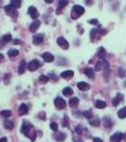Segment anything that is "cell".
Instances as JSON below:
<instances>
[{
    "label": "cell",
    "instance_id": "obj_6",
    "mask_svg": "<svg viewBox=\"0 0 126 142\" xmlns=\"http://www.w3.org/2000/svg\"><path fill=\"white\" fill-rule=\"evenodd\" d=\"M31 129H32L31 124L28 123L27 121H24V123H23V125H22V127H21V133H25L27 136L29 137V132H30Z\"/></svg>",
    "mask_w": 126,
    "mask_h": 142
},
{
    "label": "cell",
    "instance_id": "obj_30",
    "mask_svg": "<svg viewBox=\"0 0 126 142\" xmlns=\"http://www.w3.org/2000/svg\"><path fill=\"white\" fill-rule=\"evenodd\" d=\"M13 40V37H12V35L11 34H6L3 36V38H2V42H4V43H8V42H11Z\"/></svg>",
    "mask_w": 126,
    "mask_h": 142
},
{
    "label": "cell",
    "instance_id": "obj_36",
    "mask_svg": "<svg viewBox=\"0 0 126 142\" xmlns=\"http://www.w3.org/2000/svg\"><path fill=\"white\" fill-rule=\"evenodd\" d=\"M67 4H68V1H65V0L60 1V2H59V9H63V8L65 7Z\"/></svg>",
    "mask_w": 126,
    "mask_h": 142
},
{
    "label": "cell",
    "instance_id": "obj_9",
    "mask_svg": "<svg viewBox=\"0 0 126 142\" xmlns=\"http://www.w3.org/2000/svg\"><path fill=\"white\" fill-rule=\"evenodd\" d=\"M18 113L20 116H24V115H27L29 113V107L28 105L25 103H22L20 106H19V109H18Z\"/></svg>",
    "mask_w": 126,
    "mask_h": 142
},
{
    "label": "cell",
    "instance_id": "obj_11",
    "mask_svg": "<svg viewBox=\"0 0 126 142\" xmlns=\"http://www.w3.org/2000/svg\"><path fill=\"white\" fill-rule=\"evenodd\" d=\"M44 37H45V35L43 33L34 35V37H33V44L34 45H40V44H42L44 42Z\"/></svg>",
    "mask_w": 126,
    "mask_h": 142
},
{
    "label": "cell",
    "instance_id": "obj_24",
    "mask_svg": "<svg viewBox=\"0 0 126 142\" xmlns=\"http://www.w3.org/2000/svg\"><path fill=\"white\" fill-rule=\"evenodd\" d=\"M4 126H5V128H7V129L13 130V122L7 119V120L4 121Z\"/></svg>",
    "mask_w": 126,
    "mask_h": 142
},
{
    "label": "cell",
    "instance_id": "obj_44",
    "mask_svg": "<svg viewBox=\"0 0 126 142\" xmlns=\"http://www.w3.org/2000/svg\"><path fill=\"white\" fill-rule=\"evenodd\" d=\"M100 33H101V34H105V33H106V30H100Z\"/></svg>",
    "mask_w": 126,
    "mask_h": 142
},
{
    "label": "cell",
    "instance_id": "obj_16",
    "mask_svg": "<svg viewBox=\"0 0 126 142\" xmlns=\"http://www.w3.org/2000/svg\"><path fill=\"white\" fill-rule=\"evenodd\" d=\"M68 104H69L70 107H72V108L77 107V106L79 105V99L78 98H76V97L71 98V99H69V101H68Z\"/></svg>",
    "mask_w": 126,
    "mask_h": 142
},
{
    "label": "cell",
    "instance_id": "obj_22",
    "mask_svg": "<svg viewBox=\"0 0 126 142\" xmlns=\"http://www.w3.org/2000/svg\"><path fill=\"white\" fill-rule=\"evenodd\" d=\"M89 123H90L92 126H94V127H98V126L100 124V121L98 117H95V118L90 119V120H89Z\"/></svg>",
    "mask_w": 126,
    "mask_h": 142
},
{
    "label": "cell",
    "instance_id": "obj_45",
    "mask_svg": "<svg viewBox=\"0 0 126 142\" xmlns=\"http://www.w3.org/2000/svg\"><path fill=\"white\" fill-rule=\"evenodd\" d=\"M47 3H52V0H46Z\"/></svg>",
    "mask_w": 126,
    "mask_h": 142
},
{
    "label": "cell",
    "instance_id": "obj_39",
    "mask_svg": "<svg viewBox=\"0 0 126 142\" xmlns=\"http://www.w3.org/2000/svg\"><path fill=\"white\" fill-rule=\"evenodd\" d=\"M87 23H88V24H92V25H98L99 22H98L97 19H92V20H88Z\"/></svg>",
    "mask_w": 126,
    "mask_h": 142
},
{
    "label": "cell",
    "instance_id": "obj_4",
    "mask_svg": "<svg viewBox=\"0 0 126 142\" xmlns=\"http://www.w3.org/2000/svg\"><path fill=\"white\" fill-rule=\"evenodd\" d=\"M108 63L106 62L105 60H101L100 62H98L97 64H96V66H95V69L97 71H100L101 69H107L108 68Z\"/></svg>",
    "mask_w": 126,
    "mask_h": 142
},
{
    "label": "cell",
    "instance_id": "obj_38",
    "mask_svg": "<svg viewBox=\"0 0 126 142\" xmlns=\"http://www.w3.org/2000/svg\"><path fill=\"white\" fill-rule=\"evenodd\" d=\"M75 131H76V133H79V134H82V133H83V129H82V126H78V127H76Z\"/></svg>",
    "mask_w": 126,
    "mask_h": 142
},
{
    "label": "cell",
    "instance_id": "obj_23",
    "mask_svg": "<svg viewBox=\"0 0 126 142\" xmlns=\"http://www.w3.org/2000/svg\"><path fill=\"white\" fill-rule=\"evenodd\" d=\"M117 116L120 118H125L126 117V107L121 108L118 112H117Z\"/></svg>",
    "mask_w": 126,
    "mask_h": 142
},
{
    "label": "cell",
    "instance_id": "obj_33",
    "mask_svg": "<svg viewBox=\"0 0 126 142\" xmlns=\"http://www.w3.org/2000/svg\"><path fill=\"white\" fill-rule=\"evenodd\" d=\"M118 76L120 78L126 77V70L123 68V67H119V68H118Z\"/></svg>",
    "mask_w": 126,
    "mask_h": 142
},
{
    "label": "cell",
    "instance_id": "obj_32",
    "mask_svg": "<svg viewBox=\"0 0 126 142\" xmlns=\"http://www.w3.org/2000/svg\"><path fill=\"white\" fill-rule=\"evenodd\" d=\"M83 116L86 118H91L92 116H93V113H92L91 110H86L83 113Z\"/></svg>",
    "mask_w": 126,
    "mask_h": 142
},
{
    "label": "cell",
    "instance_id": "obj_12",
    "mask_svg": "<svg viewBox=\"0 0 126 142\" xmlns=\"http://www.w3.org/2000/svg\"><path fill=\"white\" fill-rule=\"evenodd\" d=\"M40 25H41V22L39 20H35L34 22H32L30 26V31L31 32H35L36 30L39 29Z\"/></svg>",
    "mask_w": 126,
    "mask_h": 142
},
{
    "label": "cell",
    "instance_id": "obj_34",
    "mask_svg": "<svg viewBox=\"0 0 126 142\" xmlns=\"http://www.w3.org/2000/svg\"><path fill=\"white\" fill-rule=\"evenodd\" d=\"M39 81L41 83H47L48 82V76H45V75H42V76H40Z\"/></svg>",
    "mask_w": 126,
    "mask_h": 142
},
{
    "label": "cell",
    "instance_id": "obj_14",
    "mask_svg": "<svg viewBox=\"0 0 126 142\" xmlns=\"http://www.w3.org/2000/svg\"><path fill=\"white\" fill-rule=\"evenodd\" d=\"M77 86H78V88L80 89V90L82 91H87L90 89V84H88L87 82H79L78 84H77Z\"/></svg>",
    "mask_w": 126,
    "mask_h": 142
},
{
    "label": "cell",
    "instance_id": "obj_31",
    "mask_svg": "<svg viewBox=\"0 0 126 142\" xmlns=\"http://www.w3.org/2000/svg\"><path fill=\"white\" fill-rule=\"evenodd\" d=\"M104 126L106 128L110 129L111 126H112V122H111V119L109 117H104Z\"/></svg>",
    "mask_w": 126,
    "mask_h": 142
},
{
    "label": "cell",
    "instance_id": "obj_3",
    "mask_svg": "<svg viewBox=\"0 0 126 142\" xmlns=\"http://www.w3.org/2000/svg\"><path fill=\"white\" fill-rule=\"evenodd\" d=\"M54 104H55L57 109L62 110V109H65V106H66V101L62 98H56L54 99Z\"/></svg>",
    "mask_w": 126,
    "mask_h": 142
},
{
    "label": "cell",
    "instance_id": "obj_37",
    "mask_svg": "<svg viewBox=\"0 0 126 142\" xmlns=\"http://www.w3.org/2000/svg\"><path fill=\"white\" fill-rule=\"evenodd\" d=\"M97 32H98V30H97V29H93V30L90 31V38H91L92 40L94 39V37H95V35Z\"/></svg>",
    "mask_w": 126,
    "mask_h": 142
},
{
    "label": "cell",
    "instance_id": "obj_41",
    "mask_svg": "<svg viewBox=\"0 0 126 142\" xmlns=\"http://www.w3.org/2000/svg\"><path fill=\"white\" fill-rule=\"evenodd\" d=\"M13 44H14V45H19V44H20V40H19V39H14V40H13Z\"/></svg>",
    "mask_w": 126,
    "mask_h": 142
},
{
    "label": "cell",
    "instance_id": "obj_10",
    "mask_svg": "<svg viewBox=\"0 0 126 142\" xmlns=\"http://www.w3.org/2000/svg\"><path fill=\"white\" fill-rule=\"evenodd\" d=\"M42 58H43V60L46 63H51V62L54 61V56L51 53H49V52H45L42 55Z\"/></svg>",
    "mask_w": 126,
    "mask_h": 142
},
{
    "label": "cell",
    "instance_id": "obj_18",
    "mask_svg": "<svg viewBox=\"0 0 126 142\" xmlns=\"http://www.w3.org/2000/svg\"><path fill=\"white\" fill-rule=\"evenodd\" d=\"M84 74L86 75L88 78H90V79H94V76H95V74H94V70L90 67H88L84 70Z\"/></svg>",
    "mask_w": 126,
    "mask_h": 142
},
{
    "label": "cell",
    "instance_id": "obj_5",
    "mask_svg": "<svg viewBox=\"0 0 126 142\" xmlns=\"http://www.w3.org/2000/svg\"><path fill=\"white\" fill-rule=\"evenodd\" d=\"M57 44H58V46H60L63 49H67V48L69 47L68 42H67L65 38H63V37H59V38L57 39Z\"/></svg>",
    "mask_w": 126,
    "mask_h": 142
},
{
    "label": "cell",
    "instance_id": "obj_20",
    "mask_svg": "<svg viewBox=\"0 0 126 142\" xmlns=\"http://www.w3.org/2000/svg\"><path fill=\"white\" fill-rule=\"evenodd\" d=\"M26 62L23 60L21 61V63H20V65H19V68H18V72L19 74H23L25 72V68H26Z\"/></svg>",
    "mask_w": 126,
    "mask_h": 142
},
{
    "label": "cell",
    "instance_id": "obj_26",
    "mask_svg": "<svg viewBox=\"0 0 126 142\" xmlns=\"http://www.w3.org/2000/svg\"><path fill=\"white\" fill-rule=\"evenodd\" d=\"M98 55L100 58H101L102 60H104V57H105V50L103 47H100L99 50H98Z\"/></svg>",
    "mask_w": 126,
    "mask_h": 142
},
{
    "label": "cell",
    "instance_id": "obj_17",
    "mask_svg": "<svg viewBox=\"0 0 126 142\" xmlns=\"http://www.w3.org/2000/svg\"><path fill=\"white\" fill-rule=\"evenodd\" d=\"M95 106H96V108H99V109H103V108L106 107V102L103 101V100L98 99V100H96L95 101Z\"/></svg>",
    "mask_w": 126,
    "mask_h": 142
},
{
    "label": "cell",
    "instance_id": "obj_2",
    "mask_svg": "<svg viewBox=\"0 0 126 142\" xmlns=\"http://www.w3.org/2000/svg\"><path fill=\"white\" fill-rule=\"evenodd\" d=\"M40 66H41V65H40L39 61L37 60H32L31 61L28 65H27V67H28V69L30 70V71H35V70H37V69L39 68Z\"/></svg>",
    "mask_w": 126,
    "mask_h": 142
},
{
    "label": "cell",
    "instance_id": "obj_15",
    "mask_svg": "<svg viewBox=\"0 0 126 142\" xmlns=\"http://www.w3.org/2000/svg\"><path fill=\"white\" fill-rule=\"evenodd\" d=\"M73 75H74V72L72 70H67V71H64V72L61 74V77L64 78V79L68 80V79H71V78L73 77Z\"/></svg>",
    "mask_w": 126,
    "mask_h": 142
},
{
    "label": "cell",
    "instance_id": "obj_29",
    "mask_svg": "<svg viewBox=\"0 0 126 142\" xmlns=\"http://www.w3.org/2000/svg\"><path fill=\"white\" fill-rule=\"evenodd\" d=\"M4 10H5V12H6L7 13H9V14L11 13H13V11L15 12V9H14V8H13V7L11 4L8 5V6H6V7L4 8Z\"/></svg>",
    "mask_w": 126,
    "mask_h": 142
},
{
    "label": "cell",
    "instance_id": "obj_19",
    "mask_svg": "<svg viewBox=\"0 0 126 142\" xmlns=\"http://www.w3.org/2000/svg\"><path fill=\"white\" fill-rule=\"evenodd\" d=\"M65 137H66V134H65V133H57V135H55L56 140L59 142H64Z\"/></svg>",
    "mask_w": 126,
    "mask_h": 142
},
{
    "label": "cell",
    "instance_id": "obj_35",
    "mask_svg": "<svg viewBox=\"0 0 126 142\" xmlns=\"http://www.w3.org/2000/svg\"><path fill=\"white\" fill-rule=\"evenodd\" d=\"M49 126H50V129L52 130V131H54V132H57V131H58V128H59V127H58V124H57L56 122H51Z\"/></svg>",
    "mask_w": 126,
    "mask_h": 142
},
{
    "label": "cell",
    "instance_id": "obj_25",
    "mask_svg": "<svg viewBox=\"0 0 126 142\" xmlns=\"http://www.w3.org/2000/svg\"><path fill=\"white\" fill-rule=\"evenodd\" d=\"M63 94L65 95V96H71V95L73 94V90L70 87H65V88H64V90H63Z\"/></svg>",
    "mask_w": 126,
    "mask_h": 142
},
{
    "label": "cell",
    "instance_id": "obj_42",
    "mask_svg": "<svg viewBox=\"0 0 126 142\" xmlns=\"http://www.w3.org/2000/svg\"><path fill=\"white\" fill-rule=\"evenodd\" d=\"M3 60H4V55L2 53H0V63H2Z\"/></svg>",
    "mask_w": 126,
    "mask_h": 142
},
{
    "label": "cell",
    "instance_id": "obj_13",
    "mask_svg": "<svg viewBox=\"0 0 126 142\" xmlns=\"http://www.w3.org/2000/svg\"><path fill=\"white\" fill-rule=\"evenodd\" d=\"M122 99H123V96H122V94H120V93H117V96L114 98L113 99H112V104H113V106H117L118 105V103L120 102L122 100Z\"/></svg>",
    "mask_w": 126,
    "mask_h": 142
},
{
    "label": "cell",
    "instance_id": "obj_1",
    "mask_svg": "<svg viewBox=\"0 0 126 142\" xmlns=\"http://www.w3.org/2000/svg\"><path fill=\"white\" fill-rule=\"evenodd\" d=\"M83 13H84V8H83L80 5H75L72 7V10H71V18L77 19L81 15H83Z\"/></svg>",
    "mask_w": 126,
    "mask_h": 142
},
{
    "label": "cell",
    "instance_id": "obj_27",
    "mask_svg": "<svg viewBox=\"0 0 126 142\" xmlns=\"http://www.w3.org/2000/svg\"><path fill=\"white\" fill-rule=\"evenodd\" d=\"M0 115L3 116V117H6V118H7V117L12 116V112H11L10 110H3V111H1Z\"/></svg>",
    "mask_w": 126,
    "mask_h": 142
},
{
    "label": "cell",
    "instance_id": "obj_28",
    "mask_svg": "<svg viewBox=\"0 0 126 142\" xmlns=\"http://www.w3.org/2000/svg\"><path fill=\"white\" fill-rule=\"evenodd\" d=\"M18 54H19V51H18L17 49H10L9 51H8V55H9L10 57L17 56Z\"/></svg>",
    "mask_w": 126,
    "mask_h": 142
},
{
    "label": "cell",
    "instance_id": "obj_21",
    "mask_svg": "<svg viewBox=\"0 0 126 142\" xmlns=\"http://www.w3.org/2000/svg\"><path fill=\"white\" fill-rule=\"evenodd\" d=\"M21 4H22V2L20 0H13V1H11V5L13 6L14 9L20 8V7H21Z\"/></svg>",
    "mask_w": 126,
    "mask_h": 142
},
{
    "label": "cell",
    "instance_id": "obj_40",
    "mask_svg": "<svg viewBox=\"0 0 126 142\" xmlns=\"http://www.w3.org/2000/svg\"><path fill=\"white\" fill-rule=\"evenodd\" d=\"M93 142H103L100 138H99V137H95L94 139H93Z\"/></svg>",
    "mask_w": 126,
    "mask_h": 142
},
{
    "label": "cell",
    "instance_id": "obj_43",
    "mask_svg": "<svg viewBox=\"0 0 126 142\" xmlns=\"http://www.w3.org/2000/svg\"><path fill=\"white\" fill-rule=\"evenodd\" d=\"M7 137H1L0 138V142H7Z\"/></svg>",
    "mask_w": 126,
    "mask_h": 142
},
{
    "label": "cell",
    "instance_id": "obj_8",
    "mask_svg": "<svg viewBox=\"0 0 126 142\" xmlns=\"http://www.w3.org/2000/svg\"><path fill=\"white\" fill-rule=\"evenodd\" d=\"M124 137V134L120 132H117L116 133H114L113 135L110 137V141L111 142H119L122 138Z\"/></svg>",
    "mask_w": 126,
    "mask_h": 142
},
{
    "label": "cell",
    "instance_id": "obj_7",
    "mask_svg": "<svg viewBox=\"0 0 126 142\" xmlns=\"http://www.w3.org/2000/svg\"><path fill=\"white\" fill-rule=\"evenodd\" d=\"M28 13H29V14L31 15V17L32 18V19H37V18L39 17V13H38L37 9H36L35 7H33V6H31V7L29 8Z\"/></svg>",
    "mask_w": 126,
    "mask_h": 142
}]
</instances>
